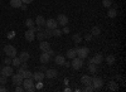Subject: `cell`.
I'll return each instance as SVG.
<instances>
[{"instance_id": "1", "label": "cell", "mask_w": 126, "mask_h": 92, "mask_svg": "<svg viewBox=\"0 0 126 92\" xmlns=\"http://www.w3.org/2000/svg\"><path fill=\"white\" fill-rule=\"evenodd\" d=\"M22 86H23L24 91H29V92L35 91V87H34V79H33V77H30V78H24V79H23Z\"/></svg>"}, {"instance_id": "2", "label": "cell", "mask_w": 126, "mask_h": 92, "mask_svg": "<svg viewBox=\"0 0 126 92\" xmlns=\"http://www.w3.org/2000/svg\"><path fill=\"white\" fill-rule=\"evenodd\" d=\"M4 52H5V54H6L8 57H10V58H14V57L18 54L16 48H15L14 46H9V44L4 47Z\"/></svg>"}, {"instance_id": "3", "label": "cell", "mask_w": 126, "mask_h": 92, "mask_svg": "<svg viewBox=\"0 0 126 92\" xmlns=\"http://www.w3.org/2000/svg\"><path fill=\"white\" fill-rule=\"evenodd\" d=\"M71 66L73 67V69H76V71L81 69V68H82V66H83V59H82V58H79V57H75V58H72V63H71Z\"/></svg>"}, {"instance_id": "4", "label": "cell", "mask_w": 126, "mask_h": 92, "mask_svg": "<svg viewBox=\"0 0 126 92\" xmlns=\"http://www.w3.org/2000/svg\"><path fill=\"white\" fill-rule=\"evenodd\" d=\"M76 49H77V56H78L79 58H82V59H85V58H87V57H88V53H90V49H88L87 47H81V48L76 47Z\"/></svg>"}, {"instance_id": "5", "label": "cell", "mask_w": 126, "mask_h": 92, "mask_svg": "<svg viewBox=\"0 0 126 92\" xmlns=\"http://www.w3.org/2000/svg\"><path fill=\"white\" fill-rule=\"evenodd\" d=\"M92 86L94 90H101L103 86V79L100 77H92Z\"/></svg>"}, {"instance_id": "6", "label": "cell", "mask_w": 126, "mask_h": 92, "mask_svg": "<svg viewBox=\"0 0 126 92\" xmlns=\"http://www.w3.org/2000/svg\"><path fill=\"white\" fill-rule=\"evenodd\" d=\"M23 76L22 75H19V73H16L15 76L14 75H12V82H13V85L14 86H22V83H23Z\"/></svg>"}, {"instance_id": "7", "label": "cell", "mask_w": 126, "mask_h": 92, "mask_svg": "<svg viewBox=\"0 0 126 92\" xmlns=\"http://www.w3.org/2000/svg\"><path fill=\"white\" fill-rule=\"evenodd\" d=\"M0 73H1L3 76L5 77H9V76H12L14 73V71H13V67H10V66H5L3 67L1 69H0Z\"/></svg>"}, {"instance_id": "8", "label": "cell", "mask_w": 126, "mask_h": 92, "mask_svg": "<svg viewBox=\"0 0 126 92\" xmlns=\"http://www.w3.org/2000/svg\"><path fill=\"white\" fill-rule=\"evenodd\" d=\"M44 27L52 30V29H54V28H58V23H57L56 19H48V20H46V25Z\"/></svg>"}, {"instance_id": "9", "label": "cell", "mask_w": 126, "mask_h": 92, "mask_svg": "<svg viewBox=\"0 0 126 92\" xmlns=\"http://www.w3.org/2000/svg\"><path fill=\"white\" fill-rule=\"evenodd\" d=\"M57 23H58L59 25H62V27L67 25V24H68V18H67V15L59 14V15H58V19H57Z\"/></svg>"}, {"instance_id": "10", "label": "cell", "mask_w": 126, "mask_h": 92, "mask_svg": "<svg viewBox=\"0 0 126 92\" xmlns=\"http://www.w3.org/2000/svg\"><path fill=\"white\" fill-rule=\"evenodd\" d=\"M24 37H25V39L28 40V42H33V40L35 39V32H33L32 29H28L24 33Z\"/></svg>"}, {"instance_id": "11", "label": "cell", "mask_w": 126, "mask_h": 92, "mask_svg": "<svg viewBox=\"0 0 126 92\" xmlns=\"http://www.w3.org/2000/svg\"><path fill=\"white\" fill-rule=\"evenodd\" d=\"M44 75H46V78H48V79H52V78H56V77L58 76V72H57L56 69H53V68H52V69H47Z\"/></svg>"}, {"instance_id": "12", "label": "cell", "mask_w": 126, "mask_h": 92, "mask_svg": "<svg viewBox=\"0 0 126 92\" xmlns=\"http://www.w3.org/2000/svg\"><path fill=\"white\" fill-rule=\"evenodd\" d=\"M46 78V75L42 72V71H38V72L33 73V79L35 81V82H38V81H43Z\"/></svg>"}, {"instance_id": "13", "label": "cell", "mask_w": 126, "mask_h": 92, "mask_svg": "<svg viewBox=\"0 0 126 92\" xmlns=\"http://www.w3.org/2000/svg\"><path fill=\"white\" fill-rule=\"evenodd\" d=\"M81 82H82V85H92V77L91 76H88V75H83L82 77H81Z\"/></svg>"}, {"instance_id": "14", "label": "cell", "mask_w": 126, "mask_h": 92, "mask_svg": "<svg viewBox=\"0 0 126 92\" xmlns=\"http://www.w3.org/2000/svg\"><path fill=\"white\" fill-rule=\"evenodd\" d=\"M93 59V63L94 64H101L102 63V61H103V54L102 53H97V54H94V57H92Z\"/></svg>"}, {"instance_id": "15", "label": "cell", "mask_w": 126, "mask_h": 92, "mask_svg": "<svg viewBox=\"0 0 126 92\" xmlns=\"http://www.w3.org/2000/svg\"><path fill=\"white\" fill-rule=\"evenodd\" d=\"M39 59H40V63L46 64V63H48L49 61H50V56H49V53H48V52H43V54H42V56L39 57Z\"/></svg>"}, {"instance_id": "16", "label": "cell", "mask_w": 126, "mask_h": 92, "mask_svg": "<svg viewBox=\"0 0 126 92\" xmlns=\"http://www.w3.org/2000/svg\"><path fill=\"white\" fill-rule=\"evenodd\" d=\"M64 61H66V57L62 56V54H58V56L54 57V62H56V64H58V66H63Z\"/></svg>"}, {"instance_id": "17", "label": "cell", "mask_w": 126, "mask_h": 92, "mask_svg": "<svg viewBox=\"0 0 126 92\" xmlns=\"http://www.w3.org/2000/svg\"><path fill=\"white\" fill-rule=\"evenodd\" d=\"M39 48H40V50H43V52H48V50L50 49V44L48 42H46V40H42Z\"/></svg>"}, {"instance_id": "18", "label": "cell", "mask_w": 126, "mask_h": 92, "mask_svg": "<svg viewBox=\"0 0 126 92\" xmlns=\"http://www.w3.org/2000/svg\"><path fill=\"white\" fill-rule=\"evenodd\" d=\"M34 23H35V25H39V27H44V25H46V19H44V16L38 15Z\"/></svg>"}, {"instance_id": "19", "label": "cell", "mask_w": 126, "mask_h": 92, "mask_svg": "<svg viewBox=\"0 0 126 92\" xmlns=\"http://www.w3.org/2000/svg\"><path fill=\"white\" fill-rule=\"evenodd\" d=\"M91 35H92V37H98V35H101V29H100V27H97V25L92 27V29H91Z\"/></svg>"}, {"instance_id": "20", "label": "cell", "mask_w": 126, "mask_h": 92, "mask_svg": "<svg viewBox=\"0 0 126 92\" xmlns=\"http://www.w3.org/2000/svg\"><path fill=\"white\" fill-rule=\"evenodd\" d=\"M29 53L28 52H22L19 54V59H20V62L22 63H24V62H28V59H29Z\"/></svg>"}, {"instance_id": "21", "label": "cell", "mask_w": 126, "mask_h": 92, "mask_svg": "<svg viewBox=\"0 0 126 92\" xmlns=\"http://www.w3.org/2000/svg\"><path fill=\"white\" fill-rule=\"evenodd\" d=\"M69 59H72V58H75V57H77V49L76 48H72V49H68L67 50V54H66Z\"/></svg>"}, {"instance_id": "22", "label": "cell", "mask_w": 126, "mask_h": 92, "mask_svg": "<svg viewBox=\"0 0 126 92\" xmlns=\"http://www.w3.org/2000/svg\"><path fill=\"white\" fill-rule=\"evenodd\" d=\"M106 62H107V64H109V66H113V64H115V62H116V58H115V56L110 54V56H107V57H106Z\"/></svg>"}, {"instance_id": "23", "label": "cell", "mask_w": 126, "mask_h": 92, "mask_svg": "<svg viewBox=\"0 0 126 92\" xmlns=\"http://www.w3.org/2000/svg\"><path fill=\"white\" fill-rule=\"evenodd\" d=\"M22 0H10V6L12 8H20V5H22Z\"/></svg>"}, {"instance_id": "24", "label": "cell", "mask_w": 126, "mask_h": 92, "mask_svg": "<svg viewBox=\"0 0 126 92\" xmlns=\"http://www.w3.org/2000/svg\"><path fill=\"white\" fill-rule=\"evenodd\" d=\"M117 15V12H116V9H113V8H109V12H107V16L113 19L115 16Z\"/></svg>"}, {"instance_id": "25", "label": "cell", "mask_w": 126, "mask_h": 92, "mask_svg": "<svg viewBox=\"0 0 126 92\" xmlns=\"http://www.w3.org/2000/svg\"><path fill=\"white\" fill-rule=\"evenodd\" d=\"M88 71H90V73L94 75L97 72V64H94V63H90L88 64Z\"/></svg>"}, {"instance_id": "26", "label": "cell", "mask_w": 126, "mask_h": 92, "mask_svg": "<svg viewBox=\"0 0 126 92\" xmlns=\"http://www.w3.org/2000/svg\"><path fill=\"white\" fill-rule=\"evenodd\" d=\"M22 64V62H20V59H19V57H14V58H12V66H15L16 68Z\"/></svg>"}, {"instance_id": "27", "label": "cell", "mask_w": 126, "mask_h": 92, "mask_svg": "<svg viewBox=\"0 0 126 92\" xmlns=\"http://www.w3.org/2000/svg\"><path fill=\"white\" fill-rule=\"evenodd\" d=\"M109 88L111 91H116V90H119V85L116 82H113V81H110L109 82Z\"/></svg>"}, {"instance_id": "28", "label": "cell", "mask_w": 126, "mask_h": 92, "mask_svg": "<svg viewBox=\"0 0 126 92\" xmlns=\"http://www.w3.org/2000/svg\"><path fill=\"white\" fill-rule=\"evenodd\" d=\"M72 39H73V42H75L76 44H79L81 42H82V37L77 33V34H75V35H72Z\"/></svg>"}, {"instance_id": "29", "label": "cell", "mask_w": 126, "mask_h": 92, "mask_svg": "<svg viewBox=\"0 0 126 92\" xmlns=\"http://www.w3.org/2000/svg\"><path fill=\"white\" fill-rule=\"evenodd\" d=\"M52 35H53V37H61L62 35V30L58 29V28L52 29Z\"/></svg>"}, {"instance_id": "30", "label": "cell", "mask_w": 126, "mask_h": 92, "mask_svg": "<svg viewBox=\"0 0 126 92\" xmlns=\"http://www.w3.org/2000/svg\"><path fill=\"white\" fill-rule=\"evenodd\" d=\"M22 76H23V78H30V77H33V73H32L29 69H25L22 73Z\"/></svg>"}, {"instance_id": "31", "label": "cell", "mask_w": 126, "mask_h": 92, "mask_svg": "<svg viewBox=\"0 0 126 92\" xmlns=\"http://www.w3.org/2000/svg\"><path fill=\"white\" fill-rule=\"evenodd\" d=\"M35 38H38V39L40 40V42H42V40H44L46 35H44V33H43V30H39L38 34H35Z\"/></svg>"}, {"instance_id": "32", "label": "cell", "mask_w": 126, "mask_h": 92, "mask_svg": "<svg viewBox=\"0 0 126 92\" xmlns=\"http://www.w3.org/2000/svg\"><path fill=\"white\" fill-rule=\"evenodd\" d=\"M102 5L105 6V8H111V5H112V0H102Z\"/></svg>"}, {"instance_id": "33", "label": "cell", "mask_w": 126, "mask_h": 92, "mask_svg": "<svg viewBox=\"0 0 126 92\" xmlns=\"http://www.w3.org/2000/svg\"><path fill=\"white\" fill-rule=\"evenodd\" d=\"M43 33H44L46 38H50V37H53V35H52V30H50V29H48V28H46V29L43 30Z\"/></svg>"}, {"instance_id": "34", "label": "cell", "mask_w": 126, "mask_h": 92, "mask_svg": "<svg viewBox=\"0 0 126 92\" xmlns=\"http://www.w3.org/2000/svg\"><path fill=\"white\" fill-rule=\"evenodd\" d=\"M43 82H42V81H38V82L34 85V87H35V90H42V88H43Z\"/></svg>"}, {"instance_id": "35", "label": "cell", "mask_w": 126, "mask_h": 92, "mask_svg": "<svg viewBox=\"0 0 126 92\" xmlns=\"http://www.w3.org/2000/svg\"><path fill=\"white\" fill-rule=\"evenodd\" d=\"M85 91H86V92H92V91H94V88H93V86H92V85H86Z\"/></svg>"}, {"instance_id": "36", "label": "cell", "mask_w": 126, "mask_h": 92, "mask_svg": "<svg viewBox=\"0 0 126 92\" xmlns=\"http://www.w3.org/2000/svg\"><path fill=\"white\" fill-rule=\"evenodd\" d=\"M6 78L8 77H5V76H0V85H6Z\"/></svg>"}, {"instance_id": "37", "label": "cell", "mask_w": 126, "mask_h": 92, "mask_svg": "<svg viewBox=\"0 0 126 92\" xmlns=\"http://www.w3.org/2000/svg\"><path fill=\"white\" fill-rule=\"evenodd\" d=\"M4 63H5L6 66H10V64H12V58H10V57H8V56H6V58L4 59Z\"/></svg>"}, {"instance_id": "38", "label": "cell", "mask_w": 126, "mask_h": 92, "mask_svg": "<svg viewBox=\"0 0 126 92\" xmlns=\"http://www.w3.org/2000/svg\"><path fill=\"white\" fill-rule=\"evenodd\" d=\"M6 37H8L9 39H13V38L15 37V33H14L13 30H12V32H9V33H8V35H6Z\"/></svg>"}, {"instance_id": "39", "label": "cell", "mask_w": 126, "mask_h": 92, "mask_svg": "<svg viewBox=\"0 0 126 92\" xmlns=\"http://www.w3.org/2000/svg\"><path fill=\"white\" fill-rule=\"evenodd\" d=\"M62 33H64V34H68V33H69V28H68L67 25H64V27H63V30H62Z\"/></svg>"}, {"instance_id": "40", "label": "cell", "mask_w": 126, "mask_h": 92, "mask_svg": "<svg viewBox=\"0 0 126 92\" xmlns=\"http://www.w3.org/2000/svg\"><path fill=\"white\" fill-rule=\"evenodd\" d=\"M23 91H24L23 87H20V86H16L15 87V92H23Z\"/></svg>"}, {"instance_id": "41", "label": "cell", "mask_w": 126, "mask_h": 92, "mask_svg": "<svg viewBox=\"0 0 126 92\" xmlns=\"http://www.w3.org/2000/svg\"><path fill=\"white\" fill-rule=\"evenodd\" d=\"M33 1H34V0H22V3L23 4H27V5L30 4V3H33Z\"/></svg>"}, {"instance_id": "42", "label": "cell", "mask_w": 126, "mask_h": 92, "mask_svg": "<svg viewBox=\"0 0 126 92\" xmlns=\"http://www.w3.org/2000/svg\"><path fill=\"white\" fill-rule=\"evenodd\" d=\"M85 39H86V40H87V42H90V40H91V39H92V35H91V34H87V35H86V37H85Z\"/></svg>"}, {"instance_id": "43", "label": "cell", "mask_w": 126, "mask_h": 92, "mask_svg": "<svg viewBox=\"0 0 126 92\" xmlns=\"http://www.w3.org/2000/svg\"><path fill=\"white\" fill-rule=\"evenodd\" d=\"M63 66H64V67H69V66H71V63H69V62H66V61H64V63H63Z\"/></svg>"}, {"instance_id": "44", "label": "cell", "mask_w": 126, "mask_h": 92, "mask_svg": "<svg viewBox=\"0 0 126 92\" xmlns=\"http://www.w3.org/2000/svg\"><path fill=\"white\" fill-rule=\"evenodd\" d=\"M5 91H6V87H3V86L0 87V92H5Z\"/></svg>"}, {"instance_id": "45", "label": "cell", "mask_w": 126, "mask_h": 92, "mask_svg": "<svg viewBox=\"0 0 126 92\" xmlns=\"http://www.w3.org/2000/svg\"><path fill=\"white\" fill-rule=\"evenodd\" d=\"M88 63H93V59H92V57H90V58H88Z\"/></svg>"}, {"instance_id": "46", "label": "cell", "mask_w": 126, "mask_h": 92, "mask_svg": "<svg viewBox=\"0 0 126 92\" xmlns=\"http://www.w3.org/2000/svg\"><path fill=\"white\" fill-rule=\"evenodd\" d=\"M25 5H27V4H25ZM25 5H23V4H22V5H20V8H22L23 10H25V9H27V6H25Z\"/></svg>"}, {"instance_id": "47", "label": "cell", "mask_w": 126, "mask_h": 92, "mask_svg": "<svg viewBox=\"0 0 126 92\" xmlns=\"http://www.w3.org/2000/svg\"><path fill=\"white\" fill-rule=\"evenodd\" d=\"M40 71H42V72H43V71H46V67H44V66H42V67H40Z\"/></svg>"}, {"instance_id": "48", "label": "cell", "mask_w": 126, "mask_h": 92, "mask_svg": "<svg viewBox=\"0 0 126 92\" xmlns=\"http://www.w3.org/2000/svg\"><path fill=\"white\" fill-rule=\"evenodd\" d=\"M0 69H1V67H0Z\"/></svg>"}]
</instances>
